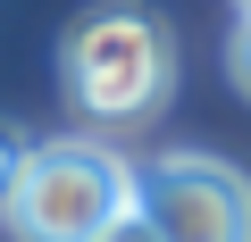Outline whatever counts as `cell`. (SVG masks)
<instances>
[{"instance_id": "1", "label": "cell", "mask_w": 251, "mask_h": 242, "mask_svg": "<svg viewBox=\"0 0 251 242\" xmlns=\"http://www.w3.org/2000/svg\"><path fill=\"white\" fill-rule=\"evenodd\" d=\"M59 75H67V100L109 134H134L168 109L176 92V42L151 9L134 0H109V9L75 17L67 50H59Z\"/></svg>"}, {"instance_id": "3", "label": "cell", "mask_w": 251, "mask_h": 242, "mask_svg": "<svg viewBox=\"0 0 251 242\" xmlns=\"http://www.w3.org/2000/svg\"><path fill=\"white\" fill-rule=\"evenodd\" d=\"M134 209L159 225V242H251V176L209 151H168L134 167Z\"/></svg>"}, {"instance_id": "2", "label": "cell", "mask_w": 251, "mask_h": 242, "mask_svg": "<svg viewBox=\"0 0 251 242\" xmlns=\"http://www.w3.org/2000/svg\"><path fill=\"white\" fill-rule=\"evenodd\" d=\"M117 209H134V167L109 142H34L17 192L0 200L17 242H92Z\"/></svg>"}, {"instance_id": "5", "label": "cell", "mask_w": 251, "mask_h": 242, "mask_svg": "<svg viewBox=\"0 0 251 242\" xmlns=\"http://www.w3.org/2000/svg\"><path fill=\"white\" fill-rule=\"evenodd\" d=\"M92 242H159V225H151L143 209H117V217H109V225H100Z\"/></svg>"}, {"instance_id": "4", "label": "cell", "mask_w": 251, "mask_h": 242, "mask_svg": "<svg viewBox=\"0 0 251 242\" xmlns=\"http://www.w3.org/2000/svg\"><path fill=\"white\" fill-rule=\"evenodd\" d=\"M25 159H34V134H25V126H9V117H0V200L17 192V176H25Z\"/></svg>"}, {"instance_id": "7", "label": "cell", "mask_w": 251, "mask_h": 242, "mask_svg": "<svg viewBox=\"0 0 251 242\" xmlns=\"http://www.w3.org/2000/svg\"><path fill=\"white\" fill-rule=\"evenodd\" d=\"M234 9H243V25H251V0H234Z\"/></svg>"}, {"instance_id": "6", "label": "cell", "mask_w": 251, "mask_h": 242, "mask_svg": "<svg viewBox=\"0 0 251 242\" xmlns=\"http://www.w3.org/2000/svg\"><path fill=\"white\" fill-rule=\"evenodd\" d=\"M226 75H234V84H243V92H251V25H243V34H234V50H226Z\"/></svg>"}]
</instances>
